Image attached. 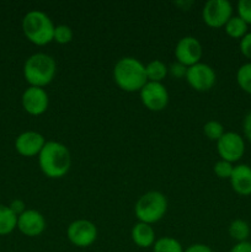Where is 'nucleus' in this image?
<instances>
[{
    "instance_id": "obj_1",
    "label": "nucleus",
    "mask_w": 251,
    "mask_h": 252,
    "mask_svg": "<svg viewBox=\"0 0 251 252\" xmlns=\"http://www.w3.org/2000/svg\"><path fill=\"white\" fill-rule=\"evenodd\" d=\"M39 169L48 179H62L71 166V155L66 145L48 140L38 155Z\"/></svg>"
},
{
    "instance_id": "obj_2",
    "label": "nucleus",
    "mask_w": 251,
    "mask_h": 252,
    "mask_svg": "<svg viewBox=\"0 0 251 252\" xmlns=\"http://www.w3.org/2000/svg\"><path fill=\"white\" fill-rule=\"evenodd\" d=\"M113 80L121 90L126 93H139L148 83L145 65L134 57H123L112 71Z\"/></svg>"
},
{
    "instance_id": "obj_3",
    "label": "nucleus",
    "mask_w": 251,
    "mask_h": 252,
    "mask_svg": "<svg viewBox=\"0 0 251 252\" xmlns=\"http://www.w3.org/2000/svg\"><path fill=\"white\" fill-rule=\"evenodd\" d=\"M57 74V63L46 53H34L24 64V78L30 86L44 89L53 81Z\"/></svg>"
},
{
    "instance_id": "obj_4",
    "label": "nucleus",
    "mask_w": 251,
    "mask_h": 252,
    "mask_svg": "<svg viewBox=\"0 0 251 252\" xmlns=\"http://www.w3.org/2000/svg\"><path fill=\"white\" fill-rule=\"evenodd\" d=\"M54 29L51 17L41 10H31L22 19V32L34 46L42 47L53 42Z\"/></svg>"
},
{
    "instance_id": "obj_5",
    "label": "nucleus",
    "mask_w": 251,
    "mask_h": 252,
    "mask_svg": "<svg viewBox=\"0 0 251 252\" xmlns=\"http://www.w3.org/2000/svg\"><path fill=\"white\" fill-rule=\"evenodd\" d=\"M167 212V199L159 191H149L142 194L135 202L134 214L138 221L154 224L161 220Z\"/></svg>"
},
{
    "instance_id": "obj_6",
    "label": "nucleus",
    "mask_w": 251,
    "mask_h": 252,
    "mask_svg": "<svg viewBox=\"0 0 251 252\" xmlns=\"http://www.w3.org/2000/svg\"><path fill=\"white\" fill-rule=\"evenodd\" d=\"M66 238L71 245L79 249H86L97 239V228L88 219H76L66 228Z\"/></svg>"
},
{
    "instance_id": "obj_7",
    "label": "nucleus",
    "mask_w": 251,
    "mask_h": 252,
    "mask_svg": "<svg viewBox=\"0 0 251 252\" xmlns=\"http://www.w3.org/2000/svg\"><path fill=\"white\" fill-rule=\"evenodd\" d=\"M233 16V5L228 0H209L202 10L203 22L211 29H220Z\"/></svg>"
},
{
    "instance_id": "obj_8",
    "label": "nucleus",
    "mask_w": 251,
    "mask_h": 252,
    "mask_svg": "<svg viewBox=\"0 0 251 252\" xmlns=\"http://www.w3.org/2000/svg\"><path fill=\"white\" fill-rule=\"evenodd\" d=\"M185 79L193 90L198 91V93H207L216 85L217 74L211 65L199 62L187 69Z\"/></svg>"
},
{
    "instance_id": "obj_9",
    "label": "nucleus",
    "mask_w": 251,
    "mask_h": 252,
    "mask_svg": "<svg viewBox=\"0 0 251 252\" xmlns=\"http://www.w3.org/2000/svg\"><path fill=\"white\" fill-rule=\"evenodd\" d=\"M139 97L143 106L152 112L164 111L169 105V93L162 83H152L148 81L142 90L139 91Z\"/></svg>"
},
{
    "instance_id": "obj_10",
    "label": "nucleus",
    "mask_w": 251,
    "mask_h": 252,
    "mask_svg": "<svg viewBox=\"0 0 251 252\" xmlns=\"http://www.w3.org/2000/svg\"><path fill=\"white\" fill-rule=\"evenodd\" d=\"M217 152L220 160L234 162L239 161L245 154V140L236 132H225L217 142Z\"/></svg>"
},
{
    "instance_id": "obj_11",
    "label": "nucleus",
    "mask_w": 251,
    "mask_h": 252,
    "mask_svg": "<svg viewBox=\"0 0 251 252\" xmlns=\"http://www.w3.org/2000/svg\"><path fill=\"white\" fill-rule=\"evenodd\" d=\"M202 56H203V48H202L201 42L193 36L182 37L175 47L176 62L184 64L187 68L199 63Z\"/></svg>"
},
{
    "instance_id": "obj_12",
    "label": "nucleus",
    "mask_w": 251,
    "mask_h": 252,
    "mask_svg": "<svg viewBox=\"0 0 251 252\" xmlns=\"http://www.w3.org/2000/svg\"><path fill=\"white\" fill-rule=\"evenodd\" d=\"M24 110L31 116H41L48 110L49 97L44 89L29 86L24 91L21 97Z\"/></svg>"
},
{
    "instance_id": "obj_13",
    "label": "nucleus",
    "mask_w": 251,
    "mask_h": 252,
    "mask_svg": "<svg viewBox=\"0 0 251 252\" xmlns=\"http://www.w3.org/2000/svg\"><path fill=\"white\" fill-rule=\"evenodd\" d=\"M46 219L43 214L34 209H26L17 217V229L29 238H37L46 230Z\"/></svg>"
},
{
    "instance_id": "obj_14",
    "label": "nucleus",
    "mask_w": 251,
    "mask_h": 252,
    "mask_svg": "<svg viewBox=\"0 0 251 252\" xmlns=\"http://www.w3.org/2000/svg\"><path fill=\"white\" fill-rule=\"evenodd\" d=\"M47 140L43 135L34 130H27L21 133L15 140V149L21 157L32 158L38 157L41 150L43 149Z\"/></svg>"
},
{
    "instance_id": "obj_15",
    "label": "nucleus",
    "mask_w": 251,
    "mask_h": 252,
    "mask_svg": "<svg viewBox=\"0 0 251 252\" xmlns=\"http://www.w3.org/2000/svg\"><path fill=\"white\" fill-rule=\"evenodd\" d=\"M229 181L233 191L239 196H251V166L246 164H239L234 166Z\"/></svg>"
},
{
    "instance_id": "obj_16",
    "label": "nucleus",
    "mask_w": 251,
    "mask_h": 252,
    "mask_svg": "<svg viewBox=\"0 0 251 252\" xmlns=\"http://www.w3.org/2000/svg\"><path fill=\"white\" fill-rule=\"evenodd\" d=\"M130 238L132 241L135 244V246L140 249H148L153 248L155 240H157V235H155V230L150 224L142 223L138 221L134 224L130 231Z\"/></svg>"
},
{
    "instance_id": "obj_17",
    "label": "nucleus",
    "mask_w": 251,
    "mask_h": 252,
    "mask_svg": "<svg viewBox=\"0 0 251 252\" xmlns=\"http://www.w3.org/2000/svg\"><path fill=\"white\" fill-rule=\"evenodd\" d=\"M145 74H147L148 81L152 83H162L167 75H169V66L159 59L149 62L145 65Z\"/></svg>"
},
{
    "instance_id": "obj_18",
    "label": "nucleus",
    "mask_w": 251,
    "mask_h": 252,
    "mask_svg": "<svg viewBox=\"0 0 251 252\" xmlns=\"http://www.w3.org/2000/svg\"><path fill=\"white\" fill-rule=\"evenodd\" d=\"M17 228V216L9 206L0 204V236L11 234Z\"/></svg>"
},
{
    "instance_id": "obj_19",
    "label": "nucleus",
    "mask_w": 251,
    "mask_h": 252,
    "mask_svg": "<svg viewBox=\"0 0 251 252\" xmlns=\"http://www.w3.org/2000/svg\"><path fill=\"white\" fill-rule=\"evenodd\" d=\"M249 25L244 21L243 19L236 15V16H231V19L224 26V31L228 34L230 38L234 39H241L244 36L249 33Z\"/></svg>"
},
{
    "instance_id": "obj_20",
    "label": "nucleus",
    "mask_w": 251,
    "mask_h": 252,
    "mask_svg": "<svg viewBox=\"0 0 251 252\" xmlns=\"http://www.w3.org/2000/svg\"><path fill=\"white\" fill-rule=\"evenodd\" d=\"M228 231L233 240H235L236 243H243L248 241L250 236V225L243 219H235L230 223Z\"/></svg>"
},
{
    "instance_id": "obj_21",
    "label": "nucleus",
    "mask_w": 251,
    "mask_h": 252,
    "mask_svg": "<svg viewBox=\"0 0 251 252\" xmlns=\"http://www.w3.org/2000/svg\"><path fill=\"white\" fill-rule=\"evenodd\" d=\"M185 249L179 240L171 236H164L155 240L153 252H184Z\"/></svg>"
},
{
    "instance_id": "obj_22",
    "label": "nucleus",
    "mask_w": 251,
    "mask_h": 252,
    "mask_svg": "<svg viewBox=\"0 0 251 252\" xmlns=\"http://www.w3.org/2000/svg\"><path fill=\"white\" fill-rule=\"evenodd\" d=\"M236 83L244 93L251 95V62L243 64L236 71Z\"/></svg>"
},
{
    "instance_id": "obj_23",
    "label": "nucleus",
    "mask_w": 251,
    "mask_h": 252,
    "mask_svg": "<svg viewBox=\"0 0 251 252\" xmlns=\"http://www.w3.org/2000/svg\"><path fill=\"white\" fill-rule=\"evenodd\" d=\"M203 133L209 140H212V142H218L221 138V135L225 133V130H224L223 125L220 122L212 120L208 121L203 126Z\"/></svg>"
},
{
    "instance_id": "obj_24",
    "label": "nucleus",
    "mask_w": 251,
    "mask_h": 252,
    "mask_svg": "<svg viewBox=\"0 0 251 252\" xmlns=\"http://www.w3.org/2000/svg\"><path fill=\"white\" fill-rule=\"evenodd\" d=\"M73 30L66 25H58L54 29L53 41L58 44H68L73 41Z\"/></svg>"
},
{
    "instance_id": "obj_25",
    "label": "nucleus",
    "mask_w": 251,
    "mask_h": 252,
    "mask_svg": "<svg viewBox=\"0 0 251 252\" xmlns=\"http://www.w3.org/2000/svg\"><path fill=\"white\" fill-rule=\"evenodd\" d=\"M234 165L231 162L225 161V160H218L214 164L213 171L219 179H230L231 174H233Z\"/></svg>"
},
{
    "instance_id": "obj_26",
    "label": "nucleus",
    "mask_w": 251,
    "mask_h": 252,
    "mask_svg": "<svg viewBox=\"0 0 251 252\" xmlns=\"http://www.w3.org/2000/svg\"><path fill=\"white\" fill-rule=\"evenodd\" d=\"M238 16L248 25H251V0H240L236 5Z\"/></svg>"
},
{
    "instance_id": "obj_27",
    "label": "nucleus",
    "mask_w": 251,
    "mask_h": 252,
    "mask_svg": "<svg viewBox=\"0 0 251 252\" xmlns=\"http://www.w3.org/2000/svg\"><path fill=\"white\" fill-rule=\"evenodd\" d=\"M187 66H185L184 64L179 63V62H175V63L170 64L169 66V74L172 76L174 79H184L186 78L187 74Z\"/></svg>"
},
{
    "instance_id": "obj_28",
    "label": "nucleus",
    "mask_w": 251,
    "mask_h": 252,
    "mask_svg": "<svg viewBox=\"0 0 251 252\" xmlns=\"http://www.w3.org/2000/svg\"><path fill=\"white\" fill-rule=\"evenodd\" d=\"M239 48H240L241 54L251 62V32H249L246 36H244L243 38L240 39Z\"/></svg>"
},
{
    "instance_id": "obj_29",
    "label": "nucleus",
    "mask_w": 251,
    "mask_h": 252,
    "mask_svg": "<svg viewBox=\"0 0 251 252\" xmlns=\"http://www.w3.org/2000/svg\"><path fill=\"white\" fill-rule=\"evenodd\" d=\"M9 208L19 217L20 214H22L26 211V204H25V202L21 201V199H14V201L9 204Z\"/></svg>"
},
{
    "instance_id": "obj_30",
    "label": "nucleus",
    "mask_w": 251,
    "mask_h": 252,
    "mask_svg": "<svg viewBox=\"0 0 251 252\" xmlns=\"http://www.w3.org/2000/svg\"><path fill=\"white\" fill-rule=\"evenodd\" d=\"M243 130L246 139L251 143V111L245 116V117H244Z\"/></svg>"
},
{
    "instance_id": "obj_31",
    "label": "nucleus",
    "mask_w": 251,
    "mask_h": 252,
    "mask_svg": "<svg viewBox=\"0 0 251 252\" xmlns=\"http://www.w3.org/2000/svg\"><path fill=\"white\" fill-rule=\"evenodd\" d=\"M184 252H214L213 249L204 244H192L188 248L185 249Z\"/></svg>"
},
{
    "instance_id": "obj_32",
    "label": "nucleus",
    "mask_w": 251,
    "mask_h": 252,
    "mask_svg": "<svg viewBox=\"0 0 251 252\" xmlns=\"http://www.w3.org/2000/svg\"><path fill=\"white\" fill-rule=\"evenodd\" d=\"M229 252H251V243L250 241L236 243Z\"/></svg>"
}]
</instances>
